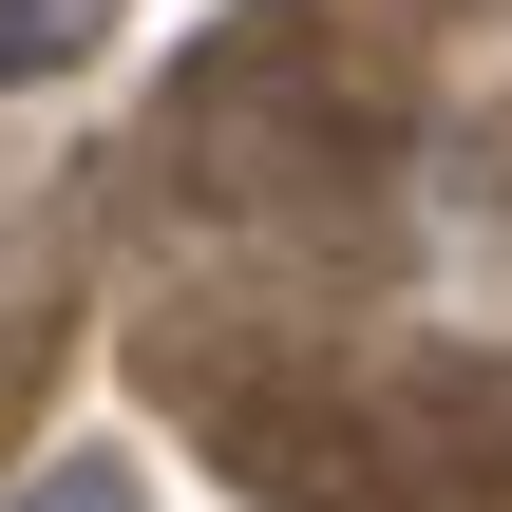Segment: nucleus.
I'll return each instance as SVG.
<instances>
[{"mask_svg":"<svg viewBox=\"0 0 512 512\" xmlns=\"http://www.w3.org/2000/svg\"><path fill=\"white\" fill-rule=\"evenodd\" d=\"M76 38H114V0H0V76H38V57H76Z\"/></svg>","mask_w":512,"mask_h":512,"instance_id":"f257e3e1","label":"nucleus"},{"mask_svg":"<svg viewBox=\"0 0 512 512\" xmlns=\"http://www.w3.org/2000/svg\"><path fill=\"white\" fill-rule=\"evenodd\" d=\"M0 512H133V456H57V475H19Z\"/></svg>","mask_w":512,"mask_h":512,"instance_id":"f03ea898","label":"nucleus"}]
</instances>
